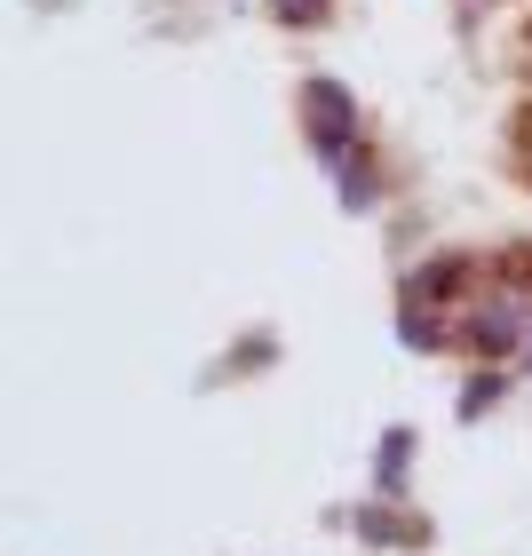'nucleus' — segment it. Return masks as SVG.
Here are the masks:
<instances>
[{
    "label": "nucleus",
    "instance_id": "1",
    "mask_svg": "<svg viewBox=\"0 0 532 556\" xmlns=\"http://www.w3.org/2000/svg\"><path fill=\"white\" fill-rule=\"evenodd\" d=\"M311 143H318V160L326 167H342L350 160V128H358V112H350V96L334 88V80H311Z\"/></svg>",
    "mask_w": 532,
    "mask_h": 556
},
{
    "label": "nucleus",
    "instance_id": "2",
    "mask_svg": "<svg viewBox=\"0 0 532 556\" xmlns=\"http://www.w3.org/2000/svg\"><path fill=\"white\" fill-rule=\"evenodd\" d=\"M524 318H532V302H477L469 326H461V342L485 350V358H509V350L524 342Z\"/></svg>",
    "mask_w": 532,
    "mask_h": 556
},
{
    "label": "nucleus",
    "instance_id": "3",
    "mask_svg": "<svg viewBox=\"0 0 532 556\" xmlns=\"http://www.w3.org/2000/svg\"><path fill=\"white\" fill-rule=\"evenodd\" d=\"M453 287H461V263H421V270H414V302L453 294Z\"/></svg>",
    "mask_w": 532,
    "mask_h": 556
},
{
    "label": "nucleus",
    "instance_id": "4",
    "mask_svg": "<svg viewBox=\"0 0 532 556\" xmlns=\"http://www.w3.org/2000/svg\"><path fill=\"white\" fill-rule=\"evenodd\" d=\"M278 16H287V24H318L326 0H278Z\"/></svg>",
    "mask_w": 532,
    "mask_h": 556
},
{
    "label": "nucleus",
    "instance_id": "5",
    "mask_svg": "<svg viewBox=\"0 0 532 556\" xmlns=\"http://www.w3.org/2000/svg\"><path fill=\"white\" fill-rule=\"evenodd\" d=\"M405 445H414V438H405V429H397V438H390V453H382V477H390V485L405 477Z\"/></svg>",
    "mask_w": 532,
    "mask_h": 556
}]
</instances>
